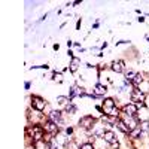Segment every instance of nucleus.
Instances as JSON below:
<instances>
[{
    "instance_id": "obj_1",
    "label": "nucleus",
    "mask_w": 149,
    "mask_h": 149,
    "mask_svg": "<svg viewBox=\"0 0 149 149\" xmlns=\"http://www.w3.org/2000/svg\"><path fill=\"white\" fill-rule=\"evenodd\" d=\"M78 124H79V128H82V130H85V131L91 133L93 128L95 127L97 121H95V118H93L91 115H85V116H82V118L79 119Z\"/></svg>"
},
{
    "instance_id": "obj_2",
    "label": "nucleus",
    "mask_w": 149,
    "mask_h": 149,
    "mask_svg": "<svg viewBox=\"0 0 149 149\" xmlns=\"http://www.w3.org/2000/svg\"><path fill=\"white\" fill-rule=\"evenodd\" d=\"M45 130H43V127L42 125H39V124H33L31 125V128H30V137H31V140H33V143L34 142H39V140H45L43 137H45Z\"/></svg>"
},
{
    "instance_id": "obj_3",
    "label": "nucleus",
    "mask_w": 149,
    "mask_h": 149,
    "mask_svg": "<svg viewBox=\"0 0 149 149\" xmlns=\"http://www.w3.org/2000/svg\"><path fill=\"white\" fill-rule=\"evenodd\" d=\"M43 130H45V133L48 134V136H51V137H55V136L60 133V127H58V124H55L54 121H51L49 118H46L45 119V122H43Z\"/></svg>"
},
{
    "instance_id": "obj_4",
    "label": "nucleus",
    "mask_w": 149,
    "mask_h": 149,
    "mask_svg": "<svg viewBox=\"0 0 149 149\" xmlns=\"http://www.w3.org/2000/svg\"><path fill=\"white\" fill-rule=\"evenodd\" d=\"M130 100H131V103L137 104L139 107H145L146 94H143L140 90H136V88H133V91H131V94H130Z\"/></svg>"
},
{
    "instance_id": "obj_5",
    "label": "nucleus",
    "mask_w": 149,
    "mask_h": 149,
    "mask_svg": "<svg viewBox=\"0 0 149 149\" xmlns=\"http://www.w3.org/2000/svg\"><path fill=\"white\" fill-rule=\"evenodd\" d=\"M102 139H103L106 143H109L112 149H118V148H119V142L116 140V136H115L113 131H110V130L104 131V134H103Z\"/></svg>"
},
{
    "instance_id": "obj_6",
    "label": "nucleus",
    "mask_w": 149,
    "mask_h": 149,
    "mask_svg": "<svg viewBox=\"0 0 149 149\" xmlns=\"http://www.w3.org/2000/svg\"><path fill=\"white\" fill-rule=\"evenodd\" d=\"M31 107L36 112H43L45 107H46L45 98H42L40 95H31Z\"/></svg>"
},
{
    "instance_id": "obj_7",
    "label": "nucleus",
    "mask_w": 149,
    "mask_h": 149,
    "mask_svg": "<svg viewBox=\"0 0 149 149\" xmlns=\"http://www.w3.org/2000/svg\"><path fill=\"white\" fill-rule=\"evenodd\" d=\"M121 119L125 122V125L131 130V131H134L136 128H139V125H140V122H139V119H137V116H128V115H122L121 116Z\"/></svg>"
},
{
    "instance_id": "obj_8",
    "label": "nucleus",
    "mask_w": 149,
    "mask_h": 149,
    "mask_svg": "<svg viewBox=\"0 0 149 149\" xmlns=\"http://www.w3.org/2000/svg\"><path fill=\"white\" fill-rule=\"evenodd\" d=\"M48 118L51 121H54L55 124H58V127H61V124H63V112L58 110V109H52L48 113Z\"/></svg>"
},
{
    "instance_id": "obj_9",
    "label": "nucleus",
    "mask_w": 149,
    "mask_h": 149,
    "mask_svg": "<svg viewBox=\"0 0 149 149\" xmlns=\"http://www.w3.org/2000/svg\"><path fill=\"white\" fill-rule=\"evenodd\" d=\"M122 113L124 115H128V116H137L139 113V106L134 104V103H128L122 107Z\"/></svg>"
},
{
    "instance_id": "obj_10",
    "label": "nucleus",
    "mask_w": 149,
    "mask_h": 149,
    "mask_svg": "<svg viewBox=\"0 0 149 149\" xmlns=\"http://www.w3.org/2000/svg\"><path fill=\"white\" fill-rule=\"evenodd\" d=\"M86 94L88 93L85 91V88H79L78 85H73L70 88V95L69 97H70V100H73L74 97H86Z\"/></svg>"
},
{
    "instance_id": "obj_11",
    "label": "nucleus",
    "mask_w": 149,
    "mask_h": 149,
    "mask_svg": "<svg viewBox=\"0 0 149 149\" xmlns=\"http://www.w3.org/2000/svg\"><path fill=\"white\" fill-rule=\"evenodd\" d=\"M110 69L115 73H122V72H125V63H124L122 60H115L113 63H112Z\"/></svg>"
},
{
    "instance_id": "obj_12",
    "label": "nucleus",
    "mask_w": 149,
    "mask_h": 149,
    "mask_svg": "<svg viewBox=\"0 0 149 149\" xmlns=\"http://www.w3.org/2000/svg\"><path fill=\"white\" fill-rule=\"evenodd\" d=\"M79 67H81V60H79L78 57H73V58L70 60V64H69L70 73H76V72L79 70Z\"/></svg>"
},
{
    "instance_id": "obj_13",
    "label": "nucleus",
    "mask_w": 149,
    "mask_h": 149,
    "mask_svg": "<svg viewBox=\"0 0 149 149\" xmlns=\"http://www.w3.org/2000/svg\"><path fill=\"white\" fill-rule=\"evenodd\" d=\"M97 97H102V95H104L106 93H107V86L106 85H103V84H95L94 85V91H93Z\"/></svg>"
},
{
    "instance_id": "obj_14",
    "label": "nucleus",
    "mask_w": 149,
    "mask_h": 149,
    "mask_svg": "<svg viewBox=\"0 0 149 149\" xmlns=\"http://www.w3.org/2000/svg\"><path fill=\"white\" fill-rule=\"evenodd\" d=\"M115 125H116V127H118V128H119V130L124 133V134H128V136L131 134V130H130V128L125 125V122H124L121 118H118V119H116V124H115Z\"/></svg>"
},
{
    "instance_id": "obj_15",
    "label": "nucleus",
    "mask_w": 149,
    "mask_h": 149,
    "mask_svg": "<svg viewBox=\"0 0 149 149\" xmlns=\"http://www.w3.org/2000/svg\"><path fill=\"white\" fill-rule=\"evenodd\" d=\"M70 102H72L70 97H66V95H58V97H57V104L61 106V107H66Z\"/></svg>"
},
{
    "instance_id": "obj_16",
    "label": "nucleus",
    "mask_w": 149,
    "mask_h": 149,
    "mask_svg": "<svg viewBox=\"0 0 149 149\" xmlns=\"http://www.w3.org/2000/svg\"><path fill=\"white\" fill-rule=\"evenodd\" d=\"M64 110H66V113H69V115H74V113H76V110H78V107L73 104V102H70V103L64 107Z\"/></svg>"
},
{
    "instance_id": "obj_17",
    "label": "nucleus",
    "mask_w": 149,
    "mask_h": 149,
    "mask_svg": "<svg viewBox=\"0 0 149 149\" xmlns=\"http://www.w3.org/2000/svg\"><path fill=\"white\" fill-rule=\"evenodd\" d=\"M34 149H49L48 148V142L45 140H39V142H34Z\"/></svg>"
},
{
    "instance_id": "obj_18",
    "label": "nucleus",
    "mask_w": 149,
    "mask_h": 149,
    "mask_svg": "<svg viewBox=\"0 0 149 149\" xmlns=\"http://www.w3.org/2000/svg\"><path fill=\"white\" fill-rule=\"evenodd\" d=\"M136 74H137V72H134V70H128V72L125 73V81L133 82V79L136 78Z\"/></svg>"
},
{
    "instance_id": "obj_19",
    "label": "nucleus",
    "mask_w": 149,
    "mask_h": 149,
    "mask_svg": "<svg viewBox=\"0 0 149 149\" xmlns=\"http://www.w3.org/2000/svg\"><path fill=\"white\" fill-rule=\"evenodd\" d=\"M79 149H95V148H94V145H93V143H90V142H86V143L81 145V146H79Z\"/></svg>"
},
{
    "instance_id": "obj_20",
    "label": "nucleus",
    "mask_w": 149,
    "mask_h": 149,
    "mask_svg": "<svg viewBox=\"0 0 149 149\" xmlns=\"http://www.w3.org/2000/svg\"><path fill=\"white\" fill-rule=\"evenodd\" d=\"M52 79L57 81V82H63V74H61V73H54V78Z\"/></svg>"
},
{
    "instance_id": "obj_21",
    "label": "nucleus",
    "mask_w": 149,
    "mask_h": 149,
    "mask_svg": "<svg viewBox=\"0 0 149 149\" xmlns=\"http://www.w3.org/2000/svg\"><path fill=\"white\" fill-rule=\"evenodd\" d=\"M64 133L69 136V134H72V133H73V128H72V127H67V128L64 130Z\"/></svg>"
},
{
    "instance_id": "obj_22",
    "label": "nucleus",
    "mask_w": 149,
    "mask_h": 149,
    "mask_svg": "<svg viewBox=\"0 0 149 149\" xmlns=\"http://www.w3.org/2000/svg\"><path fill=\"white\" fill-rule=\"evenodd\" d=\"M54 49H55V51H58V49H60V45H58V43H55V45H54Z\"/></svg>"
},
{
    "instance_id": "obj_23",
    "label": "nucleus",
    "mask_w": 149,
    "mask_h": 149,
    "mask_svg": "<svg viewBox=\"0 0 149 149\" xmlns=\"http://www.w3.org/2000/svg\"><path fill=\"white\" fill-rule=\"evenodd\" d=\"M30 85H31L30 82H26V90H29V88H30Z\"/></svg>"
},
{
    "instance_id": "obj_24",
    "label": "nucleus",
    "mask_w": 149,
    "mask_h": 149,
    "mask_svg": "<svg viewBox=\"0 0 149 149\" xmlns=\"http://www.w3.org/2000/svg\"><path fill=\"white\" fill-rule=\"evenodd\" d=\"M72 45H73V43H72V40H67V48H70Z\"/></svg>"
},
{
    "instance_id": "obj_25",
    "label": "nucleus",
    "mask_w": 149,
    "mask_h": 149,
    "mask_svg": "<svg viewBox=\"0 0 149 149\" xmlns=\"http://www.w3.org/2000/svg\"><path fill=\"white\" fill-rule=\"evenodd\" d=\"M148 40H149V36H148Z\"/></svg>"
}]
</instances>
